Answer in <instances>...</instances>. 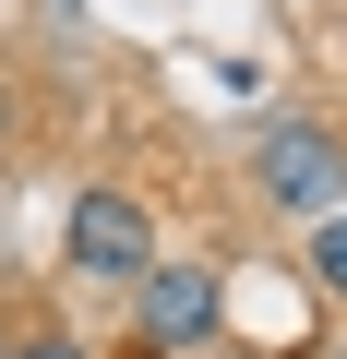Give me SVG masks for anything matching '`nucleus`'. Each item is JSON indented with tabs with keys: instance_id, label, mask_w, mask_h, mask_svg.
<instances>
[{
	"instance_id": "obj_1",
	"label": "nucleus",
	"mask_w": 347,
	"mask_h": 359,
	"mask_svg": "<svg viewBox=\"0 0 347 359\" xmlns=\"http://www.w3.org/2000/svg\"><path fill=\"white\" fill-rule=\"evenodd\" d=\"M60 264H72L84 287H144V276H156V216H144V192L84 180L72 216H60Z\"/></svg>"
},
{
	"instance_id": "obj_2",
	"label": "nucleus",
	"mask_w": 347,
	"mask_h": 359,
	"mask_svg": "<svg viewBox=\"0 0 347 359\" xmlns=\"http://www.w3.org/2000/svg\"><path fill=\"white\" fill-rule=\"evenodd\" d=\"M252 180H264V204H287V216H347V144L323 132V120H264V144H252Z\"/></svg>"
},
{
	"instance_id": "obj_3",
	"label": "nucleus",
	"mask_w": 347,
	"mask_h": 359,
	"mask_svg": "<svg viewBox=\"0 0 347 359\" xmlns=\"http://www.w3.org/2000/svg\"><path fill=\"white\" fill-rule=\"evenodd\" d=\"M132 335L168 347V359L216 347V335H228V276H216V264H156V276L132 287Z\"/></svg>"
},
{
	"instance_id": "obj_4",
	"label": "nucleus",
	"mask_w": 347,
	"mask_h": 359,
	"mask_svg": "<svg viewBox=\"0 0 347 359\" xmlns=\"http://www.w3.org/2000/svg\"><path fill=\"white\" fill-rule=\"evenodd\" d=\"M311 287H323V299H347V216H323V228H311Z\"/></svg>"
},
{
	"instance_id": "obj_5",
	"label": "nucleus",
	"mask_w": 347,
	"mask_h": 359,
	"mask_svg": "<svg viewBox=\"0 0 347 359\" xmlns=\"http://www.w3.org/2000/svg\"><path fill=\"white\" fill-rule=\"evenodd\" d=\"M13 359H108V347H84L72 323H36V335H13Z\"/></svg>"
},
{
	"instance_id": "obj_6",
	"label": "nucleus",
	"mask_w": 347,
	"mask_h": 359,
	"mask_svg": "<svg viewBox=\"0 0 347 359\" xmlns=\"http://www.w3.org/2000/svg\"><path fill=\"white\" fill-rule=\"evenodd\" d=\"M120 359H168V347H144V335H132V347H120Z\"/></svg>"
},
{
	"instance_id": "obj_7",
	"label": "nucleus",
	"mask_w": 347,
	"mask_h": 359,
	"mask_svg": "<svg viewBox=\"0 0 347 359\" xmlns=\"http://www.w3.org/2000/svg\"><path fill=\"white\" fill-rule=\"evenodd\" d=\"M0 359H13V335H0Z\"/></svg>"
}]
</instances>
